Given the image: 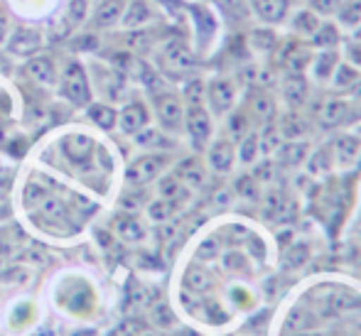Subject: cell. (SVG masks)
<instances>
[{"instance_id": "6da1fadb", "label": "cell", "mask_w": 361, "mask_h": 336, "mask_svg": "<svg viewBox=\"0 0 361 336\" xmlns=\"http://www.w3.org/2000/svg\"><path fill=\"white\" fill-rule=\"evenodd\" d=\"M238 96H241V89L233 76L216 74L209 81H204V101L214 118H224L226 113H231L238 106Z\"/></svg>"}, {"instance_id": "7a4b0ae2", "label": "cell", "mask_w": 361, "mask_h": 336, "mask_svg": "<svg viewBox=\"0 0 361 336\" xmlns=\"http://www.w3.org/2000/svg\"><path fill=\"white\" fill-rule=\"evenodd\" d=\"M182 133L190 137L195 150H204L209 145L214 137V116L209 113L207 104L185 106V130Z\"/></svg>"}, {"instance_id": "3957f363", "label": "cell", "mask_w": 361, "mask_h": 336, "mask_svg": "<svg viewBox=\"0 0 361 336\" xmlns=\"http://www.w3.org/2000/svg\"><path fill=\"white\" fill-rule=\"evenodd\" d=\"M152 108H155V118L165 133L180 135L185 130V104H182V96L172 94V91H160L152 99Z\"/></svg>"}, {"instance_id": "277c9868", "label": "cell", "mask_w": 361, "mask_h": 336, "mask_svg": "<svg viewBox=\"0 0 361 336\" xmlns=\"http://www.w3.org/2000/svg\"><path fill=\"white\" fill-rule=\"evenodd\" d=\"M170 167V155L167 152H147V155L135 157L126 170V182L130 187H145L155 182L162 172Z\"/></svg>"}, {"instance_id": "5b68a950", "label": "cell", "mask_w": 361, "mask_h": 336, "mask_svg": "<svg viewBox=\"0 0 361 336\" xmlns=\"http://www.w3.org/2000/svg\"><path fill=\"white\" fill-rule=\"evenodd\" d=\"M59 94L72 106H89L91 104V81L86 76V69L79 62H72L62 74L59 81Z\"/></svg>"}, {"instance_id": "8992f818", "label": "cell", "mask_w": 361, "mask_h": 336, "mask_svg": "<svg viewBox=\"0 0 361 336\" xmlns=\"http://www.w3.org/2000/svg\"><path fill=\"white\" fill-rule=\"evenodd\" d=\"M207 150V170L216 175H228L236 165V142L231 137H212V142L204 147Z\"/></svg>"}, {"instance_id": "52a82bcc", "label": "cell", "mask_w": 361, "mask_h": 336, "mask_svg": "<svg viewBox=\"0 0 361 336\" xmlns=\"http://www.w3.org/2000/svg\"><path fill=\"white\" fill-rule=\"evenodd\" d=\"M293 0H248V13L258 20V25L266 27H281L286 25Z\"/></svg>"}, {"instance_id": "ba28073f", "label": "cell", "mask_w": 361, "mask_h": 336, "mask_svg": "<svg viewBox=\"0 0 361 336\" xmlns=\"http://www.w3.org/2000/svg\"><path fill=\"white\" fill-rule=\"evenodd\" d=\"M243 108L248 111V116H251V120L258 128L266 123H273L278 118V99L268 89H261V86L248 96Z\"/></svg>"}, {"instance_id": "9c48e42d", "label": "cell", "mask_w": 361, "mask_h": 336, "mask_svg": "<svg viewBox=\"0 0 361 336\" xmlns=\"http://www.w3.org/2000/svg\"><path fill=\"white\" fill-rule=\"evenodd\" d=\"M339 62H342V52L339 49H312V59L307 64V76L314 84L329 86Z\"/></svg>"}, {"instance_id": "30bf717a", "label": "cell", "mask_w": 361, "mask_h": 336, "mask_svg": "<svg viewBox=\"0 0 361 336\" xmlns=\"http://www.w3.org/2000/svg\"><path fill=\"white\" fill-rule=\"evenodd\" d=\"M62 155H64V160L72 162L79 170H89L91 160H94V155H96V142L91 140L89 135H81V133L67 135L62 140Z\"/></svg>"}, {"instance_id": "8fae6325", "label": "cell", "mask_w": 361, "mask_h": 336, "mask_svg": "<svg viewBox=\"0 0 361 336\" xmlns=\"http://www.w3.org/2000/svg\"><path fill=\"white\" fill-rule=\"evenodd\" d=\"M162 69L165 71H172V74H177V71H187L195 67V54H192L190 44L185 42V39H170V42L162 44Z\"/></svg>"}, {"instance_id": "7c38bea8", "label": "cell", "mask_w": 361, "mask_h": 336, "mask_svg": "<svg viewBox=\"0 0 361 336\" xmlns=\"http://www.w3.org/2000/svg\"><path fill=\"white\" fill-rule=\"evenodd\" d=\"M332 147V157H334V167H357V160L361 155V135L357 133H342L339 137H334L329 142Z\"/></svg>"}, {"instance_id": "4fadbf2b", "label": "cell", "mask_w": 361, "mask_h": 336, "mask_svg": "<svg viewBox=\"0 0 361 336\" xmlns=\"http://www.w3.org/2000/svg\"><path fill=\"white\" fill-rule=\"evenodd\" d=\"M118 125L126 135H138L140 130L150 125V108L143 101H130L118 111Z\"/></svg>"}, {"instance_id": "5bb4252c", "label": "cell", "mask_w": 361, "mask_h": 336, "mask_svg": "<svg viewBox=\"0 0 361 336\" xmlns=\"http://www.w3.org/2000/svg\"><path fill=\"white\" fill-rule=\"evenodd\" d=\"M352 118V101L342 99V96H332L324 101V106L319 108L317 120L322 128H342Z\"/></svg>"}, {"instance_id": "9a60e30c", "label": "cell", "mask_w": 361, "mask_h": 336, "mask_svg": "<svg viewBox=\"0 0 361 336\" xmlns=\"http://www.w3.org/2000/svg\"><path fill=\"white\" fill-rule=\"evenodd\" d=\"M322 20L324 18H319L314 10H310L307 5H302V8L290 10L286 25H288V30H290V35H293V37L305 39V42H307V39L314 35V30L319 27V23H322Z\"/></svg>"}, {"instance_id": "2e32d148", "label": "cell", "mask_w": 361, "mask_h": 336, "mask_svg": "<svg viewBox=\"0 0 361 336\" xmlns=\"http://www.w3.org/2000/svg\"><path fill=\"white\" fill-rule=\"evenodd\" d=\"M32 209L37 211V221L44 223V226H67L69 223V206L59 197H54L52 192L44 199H39Z\"/></svg>"}, {"instance_id": "e0dca14e", "label": "cell", "mask_w": 361, "mask_h": 336, "mask_svg": "<svg viewBox=\"0 0 361 336\" xmlns=\"http://www.w3.org/2000/svg\"><path fill=\"white\" fill-rule=\"evenodd\" d=\"M319 324V317L314 314L312 307L307 304H298L288 312L286 322H283V334L286 336H298V334H307L312 332Z\"/></svg>"}, {"instance_id": "ac0fdd59", "label": "cell", "mask_w": 361, "mask_h": 336, "mask_svg": "<svg viewBox=\"0 0 361 336\" xmlns=\"http://www.w3.org/2000/svg\"><path fill=\"white\" fill-rule=\"evenodd\" d=\"M283 99L290 111H300L310 99L307 74H283Z\"/></svg>"}, {"instance_id": "d6986e66", "label": "cell", "mask_w": 361, "mask_h": 336, "mask_svg": "<svg viewBox=\"0 0 361 336\" xmlns=\"http://www.w3.org/2000/svg\"><path fill=\"white\" fill-rule=\"evenodd\" d=\"M307 42L312 49H339L344 44V30L334 20L324 18Z\"/></svg>"}, {"instance_id": "ffe728a7", "label": "cell", "mask_w": 361, "mask_h": 336, "mask_svg": "<svg viewBox=\"0 0 361 336\" xmlns=\"http://www.w3.org/2000/svg\"><path fill=\"white\" fill-rule=\"evenodd\" d=\"M172 175H175L182 185L190 187V189H200V187H204V182H207V167L200 157H185Z\"/></svg>"}, {"instance_id": "44dd1931", "label": "cell", "mask_w": 361, "mask_h": 336, "mask_svg": "<svg viewBox=\"0 0 361 336\" xmlns=\"http://www.w3.org/2000/svg\"><path fill=\"white\" fill-rule=\"evenodd\" d=\"M276 162L281 167H300L305 165L310 155V142L307 140H283L276 152Z\"/></svg>"}, {"instance_id": "7402d4cb", "label": "cell", "mask_w": 361, "mask_h": 336, "mask_svg": "<svg viewBox=\"0 0 361 336\" xmlns=\"http://www.w3.org/2000/svg\"><path fill=\"white\" fill-rule=\"evenodd\" d=\"M114 231H116V236L126 243H138L147 236L145 223L140 221L135 213H121V216H116L114 218Z\"/></svg>"}, {"instance_id": "603a6c76", "label": "cell", "mask_w": 361, "mask_h": 336, "mask_svg": "<svg viewBox=\"0 0 361 336\" xmlns=\"http://www.w3.org/2000/svg\"><path fill=\"white\" fill-rule=\"evenodd\" d=\"M152 18H155V10H152V5L147 3V0H128L123 15H121V25H123L126 30L143 27Z\"/></svg>"}, {"instance_id": "cb8c5ba5", "label": "cell", "mask_w": 361, "mask_h": 336, "mask_svg": "<svg viewBox=\"0 0 361 336\" xmlns=\"http://www.w3.org/2000/svg\"><path fill=\"white\" fill-rule=\"evenodd\" d=\"M8 47H10V52H13V54L30 57V54H35L39 47H42V37H39V32H35V30L20 27L18 32L8 37Z\"/></svg>"}, {"instance_id": "d4e9b609", "label": "cell", "mask_w": 361, "mask_h": 336, "mask_svg": "<svg viewBox=\"0 0 361 336\" xmlns=\"http://www.w3.org/2000/svg\"><path fill=\"white\" fill-rule=\"evenodd\" d=\"M278 123V130H281L283 140H305L307 137V120L302 118L300 111H288L286 116H278L276 118Z\"/></svg>"}, {"instance_id": "484cf974", "label": "cell", "mask_w": 361, "mask_h": 336, "mask_svg": "<svg viewBox=\"0 0 361 336\" xmlns=\"http://www.w3.org/2000/svg\"><path fill=\"white\" fill-rule=\"evenodd\" d=\"M25 76L27 79H32V81H37V84H42V86H52V84H57V69H54V62L49 57H35V59H30L27 64H25Z\"/></svg>"}, {"instance_id": "4316f807", "label": "cell", "mask_w": 361, "mask_h": 336, "mask_svg": "<svg viewBox=\"0 0 361 336\" xmlns=\"http://www.w3.org/2000/svg\"><path fill=\"white\" fill-rule=\"evenodd\" d=\"M334 23H337L344 32L357 35L361 30V0H342L339 10L334 13Z\"/></svg>"}, {"instance_id": "83f0119b", "label": "cell", "mask_w": 361, "mask_h": 336, "mask_svg": "<svg viewBox=\"0 0 361 336\" xmlns=\"http://www.w3.org/2000/svg\"><path fill=\"white\" fill-rule=\"evenodd\" d=\"M224 118H226V137H231L233 142H238L243 135H248L256 128V123L251 120V116H248V111L243 108V106H236V108L224 116Z\"/></svg>"}, {"instance_id": "f1b7e54d", "label": "cell", "mask_w": 361, "mask_h": 336, "mask_svg": "<svg viewBox=\"0 0 361 336\" xmlns=\"http://www.w3.org/2000/svg\"><path fill=\"white\" fill-rule=\"evenodd\" d=\"M157 197H162V199L177 204V206H185L187 201H190L192 197V189L187 185H182L180 180H177L175 175H167L160 180V187H157Z\"/></svg>"}, {"instance_id": "f546056e", "label": "cell", "mask_w": 361, "mask_h": 336, "mask_svg": "<svg viewBox=\"0 0 361 336\" xmlns=\"http://www.w3.org/2000/svg\"><path fill=\"white\" fill-rule=\"evenodd\" d=\"M128 0H101L94 13V27H114L121 23V15Z\"/></svg>"}, {"instance_id": "4dcf8cb0", "label": "cell", "mask_w": 361, "mask_h": 336, "mask_svg": "<svg viewBox=\"0 0 361 336\" xmlns=\"http://www.w3.org/2000/svg\"><path fill=\"white\" fill-rule=\"evenodd\" d=\"M133 137L140 147H150V150H160V152H167L172 145H175V140H172L170 133H165L162 128H150V125Z\"/></svg>"}, {"instance_id": "1f68e13d", "label": "cell", "mask_w": 361, "mask_h": 336, "mask_svg": "<svg viewBox=\"0 0 361 336\" xmlns=\"http://www.w3.org/2000/svg\"><path fill=\"white\" fill-rule=\"evenodd\" d=\"M236 160L241 162V165H256V162L261 160V142H258L256 128L236 142Z\"/></svg>"}, {"instance_id": "d6a6232c", "label": "cell", "mask_w": 361, "mask_h": 336, "mask_svg": "<svg viewBox=\"0 0 361 336\" xmlns=\"http://www.w3.org/2000/svg\"><path fill=\"white\" fill-rule=\"evenodd\" d=\"M359 81H361V71L342 57V62H339L337 71H334L329 86H332V89H337V91H349V89H354Z\"/></svg>"}, {"instance_id": "836d02e7", "label": "cell", "mask_w": 361, "mask_h": 336, "mask_svg": "<svg viewBox=\"0 0 361 336\" xmlns=\"http://www.w3.org/2000/svg\"><path fill=\"white\" fill-rule=\"evenodd\" d=\"M185 287L195 294H204L212 287V273L204 266H190L185 273Z\"/></svg>"}, {"instance_id": "e575fe53", "label": "cell", "mask_w": 361, "mask_h": 336, "mask_svg": "<svg viewBox=\"0 0 361 336\" xmlns=\"http://www.w3.org/2000/svg\"><path fill=\"white\" fill-rule=\"evenodd\" d=\"M305 165H307V172L310 175H327L329 170H334V157H332V147L329 145H322L317 152H310L307 160H305Z\"/></svg>"}, {"instance_id": "d590c367", "label": "cell", "mask_w": 361, "mask_h": 336, "mask_svg": "<svg viewBox=\"0 0 361 336\" xmlns=\"http://www.w3.org/2000/svg\"><path fill=\"white\" fill-rule=\"evenodd\" d=\"M89 120L104 130H114L118 123V111L109 104H89Z\"/></svg>"}, {"instance_id": "8d00e7d4", "label": "cell", "mask_w": 361, "mask_h": 336, "mask_svg": "<svg viewBox=\"0 0 361 336\" xmlns=\"http://www.w3.org/2000/svg\"><path fill=\"white\" fill-rule=\"evenodd\" d=\"M180 209L182 206H177V204H172V201L162 199V197H157L155 201L147 204V216H150L152 221H157V223H165V221H170V218L175 216Z\"/></svg>"}, {"instance_id": "74e56055", "label": "cell", "mask_w": 361, "mask_h": 336, "mask_svg": "<svg viewBox=\"0 0 361 336\" xmlns=\"http://www.w3.org/2000/svg\"><path fill=\"white\" fill-rule=\"evenodd\" d=\"M310 261V243H293L288 246V253H286V266L288 268H302L305 263Z\"/></svg>"}, {"instance_id": "f35d334b", "label": "cell", "mask_w": 361, "mask_h": 336, "mask_svg": "<svg viewBox=\"0 0 361 336\" xmlns=\"http://www.w3.org/2000/svg\"><path fill=\"white\" fill-rule=\"evenodd\" d=\"M236 194L243 199H258L261 197V182L253 175H243L236 180Z\"/></svg>"}, {"instance_id": "ab89813d", "label": "cell", "mask_w": 361, "mask_h": 336, "mask_svg": "<svg viewBox=\"0 0 361 336\" xmlns=\"http://www.w3.org/2000/svg\"><path fill=\"white\" fill-rule=\"evenodd\" d=\"M339 3L342 0H307V8L314 10V13L319 15V18H334V13L339 10Z\"/></svg>"}, {"instance_id": "60d3db41", "label": "cell", "mask_w": 361, "mask_h": 336, "mask_svg": "<svg viewBox=\"0 0 361 336\" xmlns=\"http://www.w3.org/2000/svg\"><path fill=\"white\" fill-rule=\"evenodd\" d=\"M224 263H226V270H231V273H248V258L243 256V253H238V251H231V253H226V258H224Z\"/></svg>"}, {"instance_id": "b9f144b4", "label": "cell", "mask_w": 361, "mask_h": 336, "mask_svg": "<svg viewBox=\"0 0 361 336\" xmlns=\"http://www.w3.org/2000/svg\"><path fill=\"white\" fill-rule=\"evenodd\" d=\"M152 319L157 322V327H170L172 324V312L167 304H157L155 309H152Z\"/></svg>"}, {"instance_id": "7bdbcfd3", "label": "cell", "mask_w": 361, "mask_h": 336, "mask_svg": "<svg viewBox=\"0 0 361 336\" xmlns=\"http://www.w3.org/2000/svg\"><path fill=\"white\" fill-rule=\"evenodd\" d=\"M86 15V0H72L69 5V23L72 25H79Z\"/></svg>"}, {"instance_id": "ee69618b", "label": "cell", "mask_w": 361, "mask_h": 336, "mask_svg": "<svg viewBox=\"0 0 361 336\" xmlns=\"http://www.w3.org/2000/svg\"><path fill=\"white\" fill-rule=\"evenodd\" d=\"M231 297H233V302H236L238 307H251V304H253V294L248 292L246 287H233Z\"/></svg>"}, {"instance_id": "f6af8a7d", "label": "cell", "mask_w": 361, "mask_h": 336, "mask_svg": "<svg viewBox=\"0 0 361 336\" xmlns=\"http://www.w3.org/2000/svg\"><path fill=\"white\" fill-rule=\"evenodd\" d=\"M13 248H15V241H13L10 228H0V256H8Z\"/></svg>"}, {"instance_id": "bcb514c9", "label": "cell", "mask_w": 361, "mask_h": 336, "mask_svg": "<svg viewBox=\"0 0 361 336\" xmlns=\"http://www.w3.org/2000/svg\"><path fill=\"white\" fill-rule=\"evenodd\" d=\"M219 256V243L216 238H212V241H204L200 248V258H216Z\"/></svg>"}, {"instance_id": "7dc6e473", "label": "cell", "mask_w": 361, "mask_h": 336, "mask_svg": "<svg viewBox=\"0 0 361 336\" xmlns=\"http://www.w3.org/2000/svg\"><path fill=\"white\" fill-rule=\"evenodd\" d=\"M219 5H221L224 10H228V13H236L238 8H243L248 13V0H216Z\"/></svg>"}, {"instance_id": "c3c4849f", "label": "cell", "mask_w": 361, "mask_h": 336, "mask_svg": "<svg viewBox=\"0 0 361 336\" xmlns=\"http://www.w3.org/2000/svg\"><path fill=\"white\" fill-rule=\"evenodd\" d=\"M10 37V18L3 8H0V42H8Z\"/></svg>"}, {"instance_id": "681fc988", "label": "cell", "mask_w": 361, "mask_h": 336, "mask_svg": "<svg viewBox=\"0 0 361 336\" xmlns=\"http://www.w3.org/2000/svg\"><path fill=\"white\" fill-rule=\"evenodd\" d=\"M357 226H359V231H361V209H359V218H357Z\"/></svg>"}, {"instance_id": "f907efd6", "label": "cell", "mask_w": 361, "mask_h": 336, "mask_svg": "<svg viewBox=\"0 0 361 336\" xmlns=\"http://www.w3.org/2000/svg\"><path fill=\"white\" fill-rule=\"evenodd\" d=\"M298 336H312V332H307V334H298Z\"/></svg>"}, {"instance_id": "816d5d0a", "label": "cell", "mask_w": 361, "mask_h": 336, "mask_svg": "<svg viewBox=\"0 0 361 336\" xmlns=\"http://www.w3.org/2000/svg\"><path fill=\"white\" fill-rule=\"evenodd\" d=\"M357 167H361V155H359V160H357Z\"/></svg>"}, {"instance_id": "f5cc1de1", "label": "cell", "mask_w": 361, "mask_h": 336, "mask_svg": "<svg viewBox=\"0 0 361 336\" xmlns=\"http://www.w3.org/2000/svg\"><path fill=\"white\" fill-rule=\"evenodd\" d=\"M143 336H152V334H143Z\"/></svg>"}, {"instance_id": "db71d44e", "label": "cell", "mask_w": 361, "mask_h": 336, "mask_svg": "<svg viewBox=\"0 0 361 336\" xmlns=\"http://www.w3.org/2000/svg\"><path fill=\"white\" fill-rule=\"evenodd\" d=\"M182 336H190V334H182Z\"/></svg>"}]
</instances>
